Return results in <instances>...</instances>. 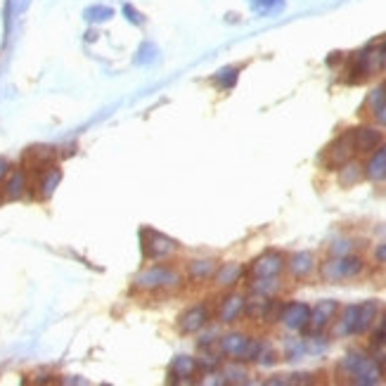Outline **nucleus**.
Returning <instances> with one entry per match:
<instances>
[{
    "label": "nucleus",
    "mask_w": 386,
    "mask_h": 386,
    "mask_svg": "<svg viewBox=\"0 0 386 386\" xmlns=\"http://www.w3.org/2000/svg\"><path fill=\"white\" fill-rule=\"evenodd\" d=\"M209 320H211V313L207 306H192L180 316L178 329L183 334H197L209 325Z\"/></svg>",
    "instance_id": "obj_13"
},
{
    "label": "nucleus",
    "mask_w": 386,
    "mask_h": 386,
    "mask_svg": "<svg viewBox=\"0 0 386 386\" xmlns=\"http://www.w3.org/2000/svg\"><path fill=\"white\" fill-rule=\"evenodd\" d=\"M339 374L358 386H374L384 379L382 365L370 356V353L358 351V348L348 351L346 356L342 358V363H339Z\"/></svg>",
    "instance_id": "obj_1"
},
{
    "label": "nucleus",
    "mask_w": 386,
    "mask_h": 386,
    "mask_svg": "<svg viewBox=\"0 0 386 386\" xmlns=\"http://www.w3.org/2000/svg\"><path fill=\"white\" fill-rule=\"evenodd\" d=\"M379 365H382V372H384V377H386V356L379 360Z\"/></svg>",
    "instance_id": "obj_38"
},
{
    "label": "nucleus",
    "mask_w": 386,
    "mask_h": 386,
    "mask_svg": "<svg viewBox=\"0 0 386 386\" xmlns=\"http://www.w3.org/2000/svg\"><path fill=\"white\" fill-rule=\"evenodd\" d=\"M183 285V275L171 266H152L140 270L133 280V287L140 292H159V290H178Z\"/></svg>",
    "instance_id": "obj_3"
},
{
    "label": "nucleus",
    "mask_w": 386,
    "mask_h": 386,
    "mask_svg": "<svg viewBox=\"0 0 386 386\" xmlns=\"http://www.w3.org/2000/svg\"><path fill=\"white\" fill-rule=\"evenodd\" d=\"M372 114H374V119H377L379 126H386V100L377 107V110H372Z\"/></svg>",
    "instance_id": "obj_34"
},
{
    "label": "nucleus",
    "mask_w": 386,
    "mask_h": 386,
    "mask_svg": "<svg viewBox=\"0 0 386 386\" xmlns=\"http://www.w3.org/2000/svg\"><path fill=\"white\" fill-rule=\"evenodd\" d=\"M24 192H27V173H24V171H14L12 178H10L8 185H5V197H8V199H17V197H22Z\"/></svg>",
    "instance_id": "obj_22"
},
{
    "label": "nucleus",
    "mask_w": 386,
    "mask_h": 386,
    "mask_svg": "<svg viewBox=\"0 0 386 386\" xmlns=\"http://www.w3.org/2000/svg\"><path fill=\"white\" fill-rule=\"evenodd\" d=\"M246 311V296L237 294V292H230L220 298V306H218V322L223 325H233L237 322Z\"/></svg>",
    "instance_id": "obj_10"
},
{
    "label": "nucleus",
    "mask_w": 386,
    "mask_h": 386,
    "mask_svg": "<svg viewBox=\"0 0 386 386\" xmlns=\"http://www.w3.org/2000/svg\"><path fill=\"white\" fill-rule=\"evenodd\" d=\"M86 17L92 19V22H105V19L112 17V10L110 8H92L86 12Z\"/></svg>",
    "instance_id": "obj_31"
},
{
    "label": "nucleus",
    "mask_w": 386,
    "mask_h": 386,
    "mask_svg": "<svg viewBox=\"0 0 386 386\" xmlns=\"http://www.w3.org/2000/svg\"><path fill=\"white\" fill-rule=\"evenodd\" d=\"M199 372V360L192 356H176L168 365V382L171 384H188Z\"/></svg>",
    "instance_id": "obj_11"
},
{
    "label": "nucleus",
    "mask_w": 386,
    "mask_h": 386,
    "mask_svg": "<svg viewBox=\"0 0 386 386\" xmlns=\"http://www.w3.org/2000/svg\"><path fill=\"white\" fill-rule=\"evenodd\" d=\"M138 55H140V57H138V62H140V64H142V62H152L154 55H157V48H154V45H142L140 53H138Z\"/></svg>",
    "instance_id": "obj_32"
},
{
    "label": "nucleus",
    "mask_w": 386,
    "mask_h": 386,
    "mask_svg": "<svg viewBox=\"0 0 386 386\" xmlns=\"http://www.w3.org/2000/svg\"><path fill=\"white\" fill-rule=\"evenodd\" d=\"M365 270V261L360 256L346 254V256H332L329 261L320 266V277L329 285H337L344 280H353Z\"/></svg>",
    "instance_id": "obj_4"
},
{
    "label": "nucleus",
    "mask_w": 386,
    "mask_h": 386,
    "mask_svg": "<svg viewBox=\"0 0 386 386\" xmlns=\"http://www.w3.org/2000/svg\"><path fill=\"white\" fill-rule=\"evenodd\" d=\"M360 303H351L342 311V316L334 318V337H356Z\"/></svg>",
    "instance_id": "obj_17"
},
{
    "label": "nucleus",
    "mask_w": 386,
    "mask_h": 386,
    "mask_svg": "<svg viewBox=\"0 0 386 386\" xmlns=\"http://www.w3.org/2000/svg\"><path fill=\"white\" fill-rule=\"evenodd\" d=\"M140 240H142V254H145V259H149V261L168 259V256H173V254H176V249H178L176 240L166 237V235L157 233V230H152V228L142 230Z\"/></svg>",
    "instance_id": "obj_6"
},
{
    "label": "nucleus",
    "mask_w": 386,
    "mask_h": 386,
    "mask_svg": "<svg viewBox=\"0 0 386 386\" xmlns=\"http://www.w3.org/2000/svg\"><path fill=\"white\" fill-rule=\"evenodd\" d=\"M8 173H10V162L8 159H0V180L8 176Z\"/></svg>",
    "instance_id": "obj_36"
},
{
    "label": "nucleus",
    "mask_w": 386,
    "mask_h": 386,
    "mask_svg": "<svg viewBox=\"0 0 386 386\" xmlns=\"http://www.w3.org/2000/svg\"><path fill=\"white\" fill-rule=\"evenodd\" d=\"M287 266V259L280 254V251H263V254L259 256V259H254V263H251L249 272L256 277H280L282 270H285Z\"/></svg>",
    "instance_id": "obj_8"
},
{
    "label": "nucleus",
    "mask_w": 386,
    "mask_h": 386,
    "mask_svg": "<svg viewBox=\"0 0 386 386\" xmlns=\"http://www.w3.org/2000/svg\"><path fill=\"white\" fill-rule=\"evenodd\" d=\"M263 339H254L244 332H228L218 339V351L228 360H240V363H256V356L261 351Z\"/></svg>",
    "instance_id": "obj_2"
},
{
    "label": "nucleus",
    "mask_w": 386,
    "mask_h": 386,
    "mask_svg": "<svg viewBox=\"0 0 386 386\" xmlns=\"http://www.w3.org/2000/svg\"><path fill=\"white\" fill-rule=\"evenodd\" d=\"M280 322L290 329V332H306L308 322H311V306L303 301L282 303Z\"/></svg>",
    "instance_id": "obj_7"
},
{
    "label": "nucleus",
    "mask_w": 386,
    "mask_h": 386,
    "mask_svg": "<svg viewBox=\"0 0 386 386\" xmlns=\"http://www.w3.org/2000/svg\"><path fill=\"white\" fill-rule=\"evenodd\" d=\"M220 377L225 384H249V372L240 368V360H233V365L220 370Z\"/></svg>",
    "instance_id": "obj_21"
},
{
    "label": "nucleus",
    "mask_w": 386,
    "mask_h": 386,
    "mask_svg": "<svg viewBox=\"0 0 386 386\" xmlns=\"http://www.w3.org/2000/svg\"><path fill=\"white\" fill-rule=\"evenodd\" d=\"M337 313H339V301H334V298H322L316 306H311V322H308L311 332L318 334L325 327H329L334 322V318H337Z\"/></svg>",
    "instance_id": "obj_9"
},
{
    "label": "nucleus",
    "mask_w": 386,
    "mask_h": 386,
    "mask_svg": "<svg viewBox=\"0 0 386 386\" xmlns=\"http://www.w3.org/2000/svg\"><path fill=\"white\" fill-rule=\"evenodd\" d=\"M60 178H62V173L57 171V168H53L48 176L40 180V194H43V197H50V194L55 192V188H57Z\"/></svg>",
    "instance_id": "obj_26"
},
{
    "label": "nucleus",
    "mask_w": 386,
    "mask_h": 386,
    "mask_svg": "<svg viewBox=\"0 0 386 386\" xmlns=\"http://www.w3.org/2000/svg\"><path fill=\"white\" fill-rule=\"evenodd\" d=\"M316 266H318V261L313 251H296V254L290 256L285 268L290 270V275L294 277V280H303V277H308L316 270Z\"/></svg>",
    "instance_id": "obj_14"
},
{
    "label": "nucleus",
    "mask_w": 386,
    "mask_h": 386,
    "mask_svg": "<svg viewBox=\"0 0 386 386\" xmlns=\"http://www.w3.org/2000/svg\"><path fill=\"white\" fill-rule=\"evenodd\" d=\"M353 251V242L348 237H339L332 242V246H329V254L332 256H346Z\"/></svg>",
    "instance_id": "obj_28"
},
{
    "label": "nucleus",
    "mask_w": 386,
    "mask_h": 386,
    "mask_svg": "<svg viewBox=\"0 0 386 386\" xmlns=\"http://www.w3.org/2000/svg\"><path fill=\"white\" fill-rule=\"evenodd\" d=\"M353 157H356V142H353V128H348V131H344L342 136H337L329 142L322 162H325L327 171H334V168L339 171V168L346 162H351Z\"/></svg>",
    "instance_id": "obj_5"
},
{
    "label": "nucleus",
    "mask_w": 386,
    "mask_h": 386,
    "mask_svg": "<svg viewBox=\"0 0 386 386\" xmlns=\"http://www.w3.org/2000/svg\"><path fill=\"white\" fill-rule=\"evenodd\" d=\"M237 79H240L237 66H225V69L216 71V76H214L216 86H218V88H223V90H233L235 83H237Z\"/></svg>",
    "instance_id": "obj_24"
},
{
    "label": "nucleus",
    "mask_w": 386,
    "mask_h": 386,
    "mask_svg": "<svg viewBox=\"0 0 386 386\" xmlns=\"http://www.w3.org/2000/svg\"><path fill=\"white\" fill-rule=\"evenodd\" d=\"M246 275V268L237 263V261H228V263H220L218 270L214 275V282L223 290H233L235 285H240L242 277Z\"/></svg>",
    "instance_id": "obj_15"
},
{
    "label": "nucleus",
    "mask_w": 386,
    "mask_h": 386,
    "mask_svg": "<svg viewBox=\"0 0 386 386\" xmlns=\"http://www.w3.org/2000/svg\"><path fill=\"white\" fill-rule=\"evenodd\" d=\"M218 266H220V261L214 259V256L194 259V261H190V266H188V275L192 282H209V280H214Z\"/></svg>",
    "instance_id": "obj_16"
},
{
    "label": "nucleus",
    "mask_w": 386,
    "mask_h": 386,
    "mask_svg": "<svg viewBox=\"0 0 386 386\" xmlns=\"http://www.w3.org/2000/svg\"><path fill=\"white\" fill-rule=\"evenodd\" d=\"M363 178H365L363 166L353 162V159H351V162H346L342 168H339V185H342V188H353V185L360 183Z\"/></svg>",
    "instance_id": "obj_20"
},
{
    "label": "nucleus",
    "mask_w": 386,
    "mask_h": 386,
    "mask_svg": "<svg viewBox=\"0 0 386 386\" xmlns=\"http://www.w3.org/2000/svg\"><path fill=\"white\" fill-rule=\"evenodd\" d=\"M277 360L280 358H277V351L272 348V344H268V342L261 344V351H259V356H256V363H259L261 368H272Z\"/></svg>",
    "instance_id": "obj_25"
},
{
    "label": "nucleus",
    "mask_w": 386,
    "mask_h": 386,
    "mask_svg": "<svg viewBox=\"0 0 386 386\" xmlns=\"http://www.w3.org/2000/svg\"><path fill=\"white\" fill-rule=\"evenodd\" d=\"M377 316H379V303L374 301V298H370V301H363V303H360L358 322H356V334L370 332L374 322H377Z\"/></svg>",
    "instance_id": "obj_19"
},
{
    "label": "nucleus",
    "mask_w": 386,
    "mask_h": 386,
    "mask_svg": "<svg viewBox=\"0 0 386 386\" xmlns=\"http://www.w3.org/2000/svg\"><path fill=\"white\" fill-rule=\"evenodd\" d=\"M382 147H384V149H386V138H384V142H382Z\"/></svg>",
    "instance_id": "obj_39"
},
{
    "label": "nucleus",
    "mask_w": 386,
    "mask_h": 386,
    "mask_svg": "<svg viewBox=\"0 0 386 386\" xmlns=\"http://www.w3.org/2000/svg\"><path fill=\"white\" fill-rule=\"evenodd\" d=\"M374 334H377V337H382V339H386V316H384L382 325H379V329H377V332H374Z\"/></svg>",
    "instance_id": "obj_37"
},
{
    "label": "nucleus",
    "mask_w": 386,
    "mask_h": 386,
    "mask_svg": "<svg viewBox=\"0 0 386 386\" xmlns=\"http://www.w3.org/2000/svg\"><path fill=\"white\" fill-rule=\"evenodd\" d=\"M303 353H306V344H303V342H290V344H287V351H285V358L287 360H298V358H301L303 356Z\"/></svg>",
    "instance_id": "obj_29"
},
{
    "label": "nucleus",
    "mask_w": 386,
    "mask_h": 386,
    "mask_svg": "<svg viewBox=\"0 0 386 386\" xmlns=\"http://www.w3.org/2000/svg\"><path fill=\"white\" fill-rule=\"evenodd\" d=\"M374 259H377V263H386V244H379L374 249Z\"/></svg>",
    "instance_id": "obj_35"
},
{
    "label": "nucleus",
    "mask_w": 386,
    "mask_h": 386,
    "mask_svg": "<svg viewBox=\"0 0 386 386\" xmlns=\"http://www.w3.org/2000/svg\"><path fill=\"white\" fill-rule=\"evenodd\" d=\"M363 171H365V178H370L372 183H384L386 180V149L382 145L370 154V159H368V164L363 166Z\"/></svg>",
    "instance_id": "obj_18"
},
{
    "label": "nucleus",
    "mask_w": 386,
    "mask_h": 386,
    "mask_svg": "<svg viewBox=\"0 0 386 386\" xmlns=\"http://www.w3.org/2000/svg\"><path fill=\"white\" fill-rule=\"evenodd\" d=\"M123 14H128V22H131V24H138V27L142 24L140 12H136V10H133L131 5H126V8H123Z\"/></svg>",
    "instance_id": "obj_33"
},
{
    "label": "nucleus",
    "mask_w": 386,
    "mask_h": 386,
    "mask_svg": "<svg viewBox=\"0 0 386 386\" xmlns=\"http://www.w3.org/2000/svg\"><path fill=\"white\" fill-rule=\"evenodd\" d=\"M251 292L254 294H263V296H275L280 292V280L277 277H256L251 282Z\"/></svg>",
    "instance_id": "obj_23"
},
{
    "label": "nucleus",
    "mask_w": 386,
    "mask_h": 386,
    "mask_svg": "<svg viewBox=\"0 0 386 386\" xmlns=\"http://www.w3.org/2000/svg\"><path fill=\"white\" fill-rule=\"evenodd\" d=\"M386 100V86H379V88H374L372 92H370V97H368V107L370 110H377L379 105Z\"/></svg>",
    "instance_id": "obj_30"
},
{
    "label": "nucleus",
    "mask_w": 386,
    "mask_h": 386,
    "mask_svg": "<svg viewBox=\"0 0 386 386\" xmlns=\"http://www.w3.org/2000/svg\"><path fill=\"white\" fill-rule=\"evenodd\" d=\"M249 3L254 5L256 12H263V14L285 8V0H249Z\"/></svg>",
    "instance_id": "obj_27"
},
{
    "label": "nucleus",
    "mask_w": 386,
    "mask_h": 386,
    "mask_svg": "<svg viewBox=\"0 0 386 386\" xmlns=\"http://www.w3.org/2000/svg\"><path fill=\"white\" fill-rule=\"evenodd\" d=\"M353 142L356 154H372L384 142V133L377 126H358L353 128Z\"/></svg>",
    "instance_id": "obj_12"
}]
</instances>
